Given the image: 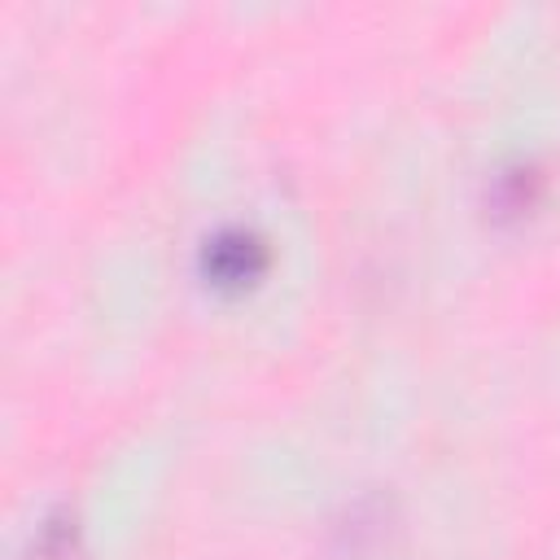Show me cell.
Segmentation results:
<instances>
[{"mask_svg": "<svg viewBox=\"0 0 560 560\" xmlns=\"http://www.w3.org/2000/svg\"><path fill=\"white\" fill-rule=\"evenodd\" d=\"M206 280L214 289H245L267 271V249L249 232H219L201 254Z\"/></svg>", "mask_w": 560, "mask_h": 560, "instance_id": "6da1fadb", "label": "cell"}]
</instances>
